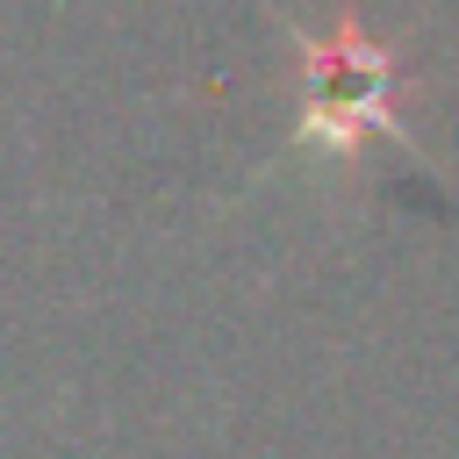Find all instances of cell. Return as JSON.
Listing matches in <instances>:
<instances>
[{
	"instance_id": "6da1fadb",
	"label": "cell",
	"mask_w": 459,
	"mask_h": 459,
	"mask_svg": "<svg viewBox=\"0 0 459 459\" xmlns=\"http://www.w3.org/2000/svg\"><path fill=\"white\" fill-rule=\"evenodd\" d=\"M351 65H337V50H323L316 57V122L330 129V136H359L373 115H380V57L351 36V50H344Z\"/></svg>"
}]
</instances>
